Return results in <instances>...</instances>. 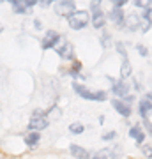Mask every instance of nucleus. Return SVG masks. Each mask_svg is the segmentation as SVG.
<instances>
[{"label":"nucleus","mask_w":152,"mask_h":159,"mask_svg":"<svg viewBox=\"0 0 152 159\" xmlns=\"http://www.w3.org/2000/svg\"><path fill=\"white\" fill-rule=\"evenodd\" d=\"M71 89L78 97L85 99V101H92V102H104L108 101V92L106 90H90L87 85H83L81 81H73Z\"/></svg>","instance_id":"1"},{"label":"nucleus","mask_w":152,"mask_h":159,"mask_svg":"<svg viewBox=\"0 0 152 159\" xmlns=\"http://www.w3.org/2000/svg\"><path fill=\"white\" fill-rule=\"evenodd\" d=\"M50 127V117H48V111L43 108H35L32 113H30V119H28L27 124V131H44Z\"/></svg>","instance_id":"2"},{"label":"nucleus","mask_w":152,"mask_h":159,"mask_svg":"<svg viewBox=\"0 0 152 159\" xmlns=\"http://www.w3.org/2000/svg\"><path fill=\"white\" fill-rule=\"evenodd\" d=\"M89 23H90V12L83 11V9H78L76 12H73L67 18L69 29H73V30H83L89 27Z\"/></svg>","instance_id":"3"},{"label":"nucleus","mask_w":152,"mask_h":159,"mask_svg":"<svg viewBox=\"0 0 152 159\" xmlns=\"http://www.w3.org/2000/svg\"><path fill=\"white\" fill-rule=\"evenodd\" d=\"M62 43V35L60 32H57L53 29H48L43 35V39H41V50H55L57 46Z\"/></svg>","instance_id":"4"},{"label":"nucleus","mask_w":152,"mask_h":159,"mask_svg":"<svg viewBox=\"0 0 152 159\" xmlns=\"http://www.w3.org/2000/svg\"><path fill=\"white\" fill-rule=\"evenodd\" d=\"M55 51H57V55L60 57V60H64V62H73V60H76L74 44L67 39H62V43L55 48Z\"/></svg>","instance_id":"5"},{"label":"nucleus","mask_w":152,"mask_h":159,"mask_svg":"<svg viewBox=\"0 0 152 159\" xmlns=\"http://www.w3.org/2000/svg\"><path fill=\"white\" fill-rule=\"evenodd\" d=\"M53 11L57 16L67 20L73 12L78 11V7H76V2H73V0H58L57 4H53Z\"/></svg>","instance_id":"6"},{"label":"nucleus","mask_w":152,"mask_h":159,"mask_svg":"<svg viewBox=\"0 0 152 159\" xmlns=\"http://www.w3.org/2000/svg\"><path fill=\"white\" fill-rule=\"evenodd\" d=\"M92 159H122V147L115 143L112 147L99 148L92 154Z\"/></svg>","instance_id":"7"},{"label":"nucleus","mask_w":152,"mask_h":159,"mask_svg":"<svg viewBox=\"0 0 152 159\" xmlns=\"http://www.w3.org/2000/svg\"><path fill=\"white\" fill-rule=\"evenodd\" d=\"M110 92H112V96L115 97V99H124L127 94H131V85H129V81L115 80V81L112 83V89H110Z\"/></svg>","instance_id":"8"},{"label":"nucleus","mask_w":152,"mask_h":159,"mask_svg":"<svg viewBox=\"0 0 152 159\" xmlns=\"http://www.w3.org/2000/svg\"><path fill=\"white\" fill-rule=\"evenodd\" d=\"M106 18H108V21H112L113 25H115V29H117V30L124 29V21H126L124 9H113V7H112V9L106 12Z\"/></svg>","instance_id":"9"},{"label":"nucleus","mask_w":152,"mask_h":159,"mask_svg":"<svg viewBox=\"0 0 152 159\" xmlns=\"http://www.w3.org/2000/svg\"><path fill=\"white\" fill-rule=\"evenodd\" d=\"M141 27H143V21H141V18H140V12H129V14H126V21H124V29L122 30L136 32Z\"/></svg>","instance_id":"10"},{"label":"nucleus","mask_w":152,"mask_h":159,"mask_svg":"<svg viewBox=\"0 0 152 159\" xmlns=\"http://www.w3.org/2000/svg\"><path fill=\"white\" fill-rule=\"evenodd\" d=\"M127 136H129L138 147H141V145L145 143L147 134H145V131H143V127H141V124H133V125H129V129H127Z\"/></svg>","instance_id":"11"},{"label":"nucleus","mask_w":152,"mask_h":159,"mask_svg":"<svg viewBox=\"0 0 152 159\" xmlns=\"http://www.w3.org/2000/svg\"><path fill=\"white\" fill-rule=\"evenodd\" d=\"M112 108L115 110L122 119H129L131 115H133V106L126 104L122 99H115V97H113V99H112Z\"/></svg>","instance_id":"12"},{"label":"nucleus","mask_w":152,"mask_h":159,"mask_svg":"<svg viewBox=\"0 0 152 159\" xmlns=\"http://www.w3.org/2000/svg\"><path fill=\"white\" fill-rule=\"evenodd\" d=\"M106 23H108V18H106V12L104 11H97V12L90 14V25H92V29L104 30L106 29Z\"/></svg>","instance_id":"13"},{"label":"nucleus","mask_w":152,"mask_h":159,"mask_svg":"<svg viewBox=\"0 0 152 159\" xmlns=\"http://www.w3.org/2000/svg\"><path fill=\"white\" fill-rule=\"evenodd\" d=\"M69 154H71L74 159H92V154H90L85 147L78 145V143H71V145H69Z\"/></svg>","instance_id":"14"},{"label":"nucleus","mask_w":152,"mask_h":159,"mask_svg":"<svg viewBox=\"0 0 152 159\" xmlns=\"http://www.w3.org/2000/svg\"><path fill=\"white\" fill-rule=\"evenodd\" d=\"M23 143L28 148H37L41 143V133H37V131H27V134L23 136Z\"/></svg>","instance_id":"15"},{"label":"nucleus","mask_w":152,"mask_h":159,"mask_svg":"<svg viewBox=\"0 0 152 159\" xmlns=\"http://www.w3.org/2000/svg\"><path fill=\"white\" fill-rule=\"evenodd\" d=\"M138 115H140L141 120L149 119L152 115V102L149 99H145V97H141L140 101H138Z\"/></svg>","instance_id":"16"},{"label":"nucleus","mask_w":152,"mask_h":159,"mask_svg":"<svg viewBox=\"0 0 152 159\" xmlns=\"http://www.w3.org/2000/svg\"><path fill=\"white\" fill-rule=\"evenodd\" d=\"M118 76H120V80H122V81H127V80L133 78V66H131L129 58L122 60L120 67H118Z\"/></svg>","instance_id":"17"},{"label":"nucleus","mask_w":152,"mask_h":159,"mask_svg":"<svg viewBox=\"0 0 152 159\" xmlns=\"http://www.w3.org/2000/svg\"><path fill=\"white\" fill-rule=\"evenodd\" d=\"M9 4H11L14 14H28L30 12V9L27 6V0H11Z\"/></svg>","instance_id":"18"},{"label":"nucleus","mask_w":152,"mask_h":159,"mask_svg":"<svg viewBox=\"0 0 152 159\" xmlns=\"http://www.w3.org/2000/svg\"><path fill=\"white\" fill-rule=\"evenodd\" d=\"M99 43H101V46L104 48V50H108V48H110V46L115 43V41L112 39V34H110V32L104 29V30H101V37H99Z\"/></svg>","instance_id":"19"},{"label":"nucleus","mask_w":152,"mask_h":159,"mask_svg":"<svg viewBox=\"0 0 152 159\" xmlns=\"http://www.w3.org/2000/svg\"><path fill=\"white\" fill-rule=\"evenodd\" d=\"M113 46H115V51L120 55V58H122V60H126V58H127V46H126L124 41H115V43H113Z\"/></svg>","instance_id":"20"},{"label":"nucleus","mask_w":152,"mask_h":159,"mask_svg":"<svg viewBox=\"0 0 152 159\" xmlns=\"http://www.w3.org/2000/svg\"><path fill=\"white\" fill-rule=\"evenodd\" d=\"M69 133L71 134H76V136H80V134H83L85 133V125L81 124V122H73V124H69Z\"/></svg>","instance_id":"21"},{"label":"nucleus","mask_w":152,"mask_h":159,"mask_svg":"<svg viewBox=\"0 0 152 159\" xmlns=\"http://www.w3.org/2000/svg\"><path fill=\"white\" fill-rule=\"evenodd\" d=\"M140 18H141V21H143V25L152 27V7H149V9H145V11H141Z\"/></svg>","instance_id":"22"},{"label":"nucleus","mask_w":152,"mask_h":159,"mask_svg":"<svg viewBox=\"0 0 152 159\" xmlns=\"http://www.w3.org/2000/svg\"><path fill=\"white\" fill-rule=\"evenodd\" d=\"M133 7H136V9H141V11H145V9L152 7V0H133Z\"/></svg>","instance_id":"23"},{"label":"nucleus","mask_w":152,"mask_h":159,"mask_svg":"<svg viewBox=\"0 0 152 159\" xmlns=\"http://www.w3.org/2000/svg\"><path fill=\"white\" fill-rule=\"evenodd\" d=\"M140 152L145 159H152V143H143L140 147Z\"/></svg>","instance_id":"24"},{"label":"nucleus","mask_w":152,"mask_h":159,"mask_svg":"<svg viewBox=\"0 0 152 159\" xmlns=\"http://www.w3.org/2000/svg\"><path fill=\"white\" fill-rule=\"evenodd\" d=\"M101 140L103 142H115L117 140V131H106V133H103Z\"/></svg>","instance_id":"25"},{"label":"nucleus","mask_w":152,"mask_h":159,"mask_svg":"<svg viewBox=\"0 0 152 159\" xmlns=\"http://www.w3.org/2000/svg\"><path fill=\"white\" fill-rule=\"evenodd\" d=\"M141 127H143V131H145L147 136H150V138H152V122H150V119L141 120Z\"/></svg>","instance_id":"26"},{"label":"nucleus","mask_w":152,"mask_h":159,"mask_svg":"<svg viewBox=\"0 0 152 159\" xmlns=\"http://www.w3.org/2000/svg\"><path fill=\"white\" fill-rule=\"evenodd\" d=\"M97 11H103V4L101 2H90L89 4V12H97Z\"/></svg>","instance_id":"27"},{"label":"nucleus","mask_w":152,"mask_h":159,"mask_svg":"<svg viewBox=\"0 0 152 159\" xmlns=\"http://www.w3.org/2000/svg\"><path fill=\"white\" fill-rule=\"evenodd\" d=\"M135 48H136V51H138V55H140V57H143V58L149 57V48H147V46H143V44H136Z\"/></svg>","instance_id":"28"},{"label":"nucleus","mask_w":152,"mask_h":159,"mask_svg":"<svg viewBox=\"0 0 152 159\" xmlns=\"http://www.w3.org/2000/svg\"><path fill=\"white\" fill-rule=\"evenodd\" d=\"M126 6H127V0H113L112 2L113 9H124Z\"/></svg>","instance_id":"29"},{"label":"nucleus","mask_w":152,"mask_h":159,"mask_svg":"<svg viewBox=\"0 0 152 159\" xmlns=\"http://www.w3.org/2000/svg\"><path fill=\"white\" fill-rule=\"evenodd\" d=\"M32 29H34L35 32L43 30V21H41L39 18H34V20H32Z\"/></svg>","instance_id":"30"},{"label":"nucleus","mask_w":152,"mask_h":159,"mask_svg":"<svg viewBox=\"0 0 152 159\" xmlns=\"http://www.w3.org/2000/svg\"><path fill=\"white\" fill-rule=\"evenodd\" d=\"M129 85H133V89H135L136 92H141V90H143V87H141V83H140V81H138V80L135 78V76L131 78V83H129Z\"/></svg>","instance_id":"31"},{"label":"nucleus","mask_w":152,"mask_h":159,"mask_svg":"<svg viewBox=\"0 0 152 159\" xmlns=\"http://www.w3.org/2000/svg\"><path fill=\"white\" fill-rule=\"evenodd\" d=\"M122 101H124L126 104L133 106V104H135V101H136V96H135V94H127V96H126L124 99H122Z\"/></svg>","instance_id":"32"},{"label":"nucleus","mask_w":152,"mask_h":159,"mask_svg":"<svg viewBox=\"0 0 152 159\" xmlns=\"http://www.w3.org/2000/svg\"><path fill=\"white\" fill-rule=\"evenodd\" d=\"M37 6H39V7H43V9H48V7H51V6H53V2H51V0H41L39 4H37Z\"/></svg>","instance_id":"33"},{"label":"nucleus","mask_w":152,"mask_h":159,"mask_svg":"<svg viewBox=\"0 0 152 159\" xmlns=\"http://www.w3.org/2000/svg\"><path fill=\"white\" fill-rule=\"evenodd\" d=\"M143 97H145V99H149V101H150V102H152V90H149V92H145V96H143Z\"/></svg>","instance_id":"34"},{"label":"nucleus","mask_w":152,"mask_h":159,"mask_svg":"<svg viewBox=\"0 0 152 159\" xmlns=\"http://www.w3.org/2000/svg\"><path fill=\"white\" fill-rule=\"evenodd\" d=\"M97 120H99V124H104V115H99V119Z\"/></svg>","instance_id":"35"},{"label":"nucleus","mask_w":152,"mask_h":159,"mask_svg":"<svg viewBox=\"0 0 152 159\" xmlns=\"http://www.w3.org/2000/svg\"><path fill=\"white\" fill-rule=\"evenodd\" d=\"M2 30H4V27H2V25H0V32H2Z\"/></svg>","instance_id":"36"},{"label":"nucleus","mask_w":152,"mask_h":159,"mask_svg":"<svg viewBox=\"0 0 152 159\" xmlns=\"http://www.w3.org/2000/svg\"><path fill=\"white\" fill-rule=\"evenodd\" d=\"M0 159H6V157H0Z\"/></svg>","instance_id":"37"}]
</instances>
